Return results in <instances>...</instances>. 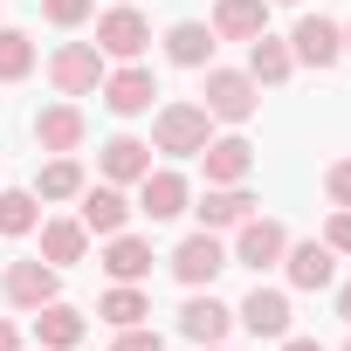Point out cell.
I'll list each match as a JSON object with an SVG mask.
<instances>
[{
	"instance_id": "1",
	"label": "cell",
	"mask_w": 351,
	"mask_h": 351,
	"mask_svg": "<svg viewBox=\"0 0 351 351\" xmlns=\"http://www.w3.org/2000/svg\"><path fill=\"white\" fill-rule=\"evenodd\" d=\"M207 138H214V117L193 97H172L152 110V152H165V158H200Z\"/></svg>"
},
{
	"instance_id": "2",
	"label": "cell",
	"mask_w": 351,
	"mask_h": 351,
	"mask_svg": "<svg viewBox=\"0 0 351 351\" xmlns=\"http://www.w3.org/2000/svg\"><path fill=\"white\" fill-rule=\"evenodd\" d=\"M200 110H207L214 124H248V117L262 110V83H255L248 69L207 62V69H200Z\"/></svg>"
},
{
	"instance_id": "3",
	"label": "cell",
	"mask_w": 351,
	"mask_h": 351,
	"mask_svg": "<svg viewBox=\"0 0 351 351\" xmlns=\"http://www.w3.org/2000/svg\"><path fill=\"white\" fill-rule=\"evenodd\" d=\"M42 69H49L56 97H97V90H104V76H110V62H104V49H97V42H56Z\"/></svg>"
},
{
	"instance_id": "4",
	"label": "cell",
	"mask_w": 351,
	"mask_h": 351,
	"mask_svg": "<svg viewBox=\"0 0 351 351\" xmlns=\"http://www.w3.org/2000/svg\"><path fill=\"white\" fill-rule=\"evenodd\" d=\"M165 269H172V282H180V289H214V282H221V269H234V262H228V241H221V234L193 228L180 248L165 255Z\"/></svg>"
},
{
	"instance_id": "5",
	"label": "cell",
	"mask_w": 351,
	"mask_h": 351,
	"mask_svg": "<svg viewBox=\"0 0 351 351\" xmlns=\"http://www.w3.org/2000/svg\"><path fill=\"white\" fill-rule=\"evenodd\" d=\"M282 248H289V228L276 221V214H248L241 228H234V241H228V262L234 269H282Z\"/></svg>"
},
{
	"instance_id": "6",
	"label": "cell",
	"mask_w": 351,
	"mask_h": 351,
	"mask_svg": "<svg viewBox=\"0 0 351 351\" xmlns=\"http://www.w3.org/2000/svg\"><path fill=\"white\" fill-rule=\"evenodd\" d=\"M0 296H8V310H42V303L62 296V269L42 262V255H21V262L0 269Z\"/></svg>"
},
{
	"instance_id": "7",
	"label": "cell",
	"mask_w": 351,
	"mask_h": 351,
	"mask_svg": "<svg viewBox=\"0 0 351 351\" xmlns=\"http://www.w3.org/2000/svg\"><path fill=\"white\" fill-rule=\"evenodd\" d=\"M97 49H104V62H145V49H152V21L131 8V0H117V8L97 14Z\"/></svg>"
},
{
	"instance_id": "8",
	"label": "cell",
	"mask_w": 351,
	"mask_h": 351,
	"mask_svg": "<svg viewBox=\"0 0 351 351\" xmlns=\"http://www.w3.org/2000/svg\"><path fill=\"white\" fill-rule=\"evenodd\" d=\"M152 97H158V76L145 69V62H110V76H104V90H97V104L110 110V117H152Z\"/></svg>"
},
{
	"instance_id": "9",
	"label": "cell",
	"mask_w": 351,
	"mask_h": 351,
	"mask_svg": "<svg viewBox=\"0 0 351 351\" xmlns=\"http://www.w3.org/2000/svg\"><path fill=\"white\" fill-rule=\"evenodd\" d=\"M289 56H296V69H337L344 62V21H330V14H303L296 28H289Z\"/></svg>"
},
{
	"instance_id": "10",
	"label": "cell",
	"mask_w": 351,
	"mask_h": 351,
	"mask_svg": "<svg viewBox=\"0 0 351 351\" xmlns=\"http://www.w3.org/2000/svg\"><path fill=\"white\" fill-rule=\"evenodd\" d=\"M234 324L248 330V337H289L296 330V303H289V289H269V282H255L241 303H234Z\"/></svg>"
},
{
	"instance_id": "11",
	"label": "cell",
	"mask_w": 351,
	"mask_h": 351,
	"mask_svg": "<svg viewBox=\"0 0 351 351\" xmlns=\"http://www.w3.org/2000/svg\"><path fill=\"white\" fill-rule=\"evenodd\" d=\"M145 221H180L186 207H193V180L180 165H152L145 180H138V200H131Z\"/></svg>"
},
{
	"instance_id": "12",
	"label": "cell",
	"mask_w": 351,
	"mask_h": 351,
	"mask_svg": "<svg viewBox=\"0 0 351 351\" xmlns=\"http://www.w3.org/2000/svg\"><path fill=\"white\" fill-rule=\"evenodd\" d=\"M28 131H35V145H42V152H83V145H90V117H83V104H76V97L42 104V110L28 117Z\"/></svg>"
},
{
	"instance_id": "13",
	"label": "cell",
	"mask_w": 351,
	"mask_h": 351,
	"mask_svg": "<svg viewBox=\"0 0 351 351\" xmlns=\"http://www.w3.org/2000/svg\"><path fill=\"white\" fill-rule=\"evenodd\" d=\"M131 200H124V186H110V180H90L83 193H76V221L90 228V241H110V234H124L131 228Z\"/></svg>"
},
{
	"instance_id": "14",
	"label": "cell",
	"mask_w": 351,
	"mask_h": 351,
	"mask_svg": "<svg viewBox=\"0 0 351 351\" xmlns=\"http://www.w3.org/2000/svg\"><path fill=\"white\" fill-rule=\"evenodd\" d=\"M282 282H289V289H303V296L337 289V255L324 248V234H310V241H289V248H282Z\"/></svg>"
},
{
	"instance_id": "15",
	"label": "cell",
	"mask_w": 351,
	"mask_h": 351,
	"mask_svg": "<svg viewBox=\"0 0 351 351\" xmlns=\"http://www.w3.org/2000/svg\"><path fill=\"white\" fill-rule=\"evenodd\" d=\"M255 207H262V193H255V186L241 180V186H207V193H200V200H193L186 214H193V221H200L207 234H234V228H241V221H248Z\"/></svg>"
},
{
	"instance_id": "16",
	"label": "cell",
	"mask_w": 351,
	"mask_h": 351,
	"mask_svg": "<svg viewBox=\"0 0 351 351\" xmlns=\"http://www.w3.org/2000/svg\"><path fill=\"white\" fill-rule=\"evenodd\" d=\"M228 330H234V303H221L214 289H186V303H180V337H186V344H228Z\"/></svg>"
},
{
	"instance_id": "17",
	"label": "cell",
	"mask_w": 351,
	"mask_h": 351,
	"mask_svg": "<svg viewBox=\"0 0 351 351\" xmlns=\"http://www.w3.org/2000/svg\"><path fill=\"white\" fill-rule=\"evenodd\" d=\"M97 172L110 186H138L145 172H152V138H138V131H110L104 145H97Z\"/></svg>"
},
{
	"instance_id": "18",
	"label": "cell",
	"mask_w": 351,
	"mask_h": 351,
	"mask_svg": "<svg viewBox=\"0 0 351 351\" xmlns=\"http://www.w3.org/2000/svg\"><path fill=\"white\" fill-rule=\"evenodd\" d=\"M200 165H207V186H241V180H255V145L241 138V131H214L207 138V152H200Z\"/></svg>"
},
{
	"instance_id": "19",
	"label": "cell",
	"mask_w": 351,
	"mask_h": 351,
	"mask_svg": "<svg viewBox=\"0 0 351 351\" xmlns=\"http://www.w3.org/2000/svg\"><path fill=\"white\" fill-rule=\"evenodd\" d=\"M152 262H158V255H152V241H145V234H131V228H124V234H110V241H104V255H97V269H104L110 282H152Z\"/></svg>"
},
{
	"instance_id": "20",
	"label": "cell",
	"mask_w": 351,
	"mask_h": 351,
	"mask_svg": "<svg viewBox=\"0 0 351 351\" xmlns=\"http://www.w3.org/2000/svg\"><path fill=\"white\" fill-rule=\"evenodd\" d=\"M28 317H35V344H42V351H76V344L90 337V317H83L76 303H62V296L42 303V310H28Z\"/></svg>"
},
{
	"instance_id": "21",
	"label": "cell",
	"mask_w": 351,
	"mask_h": 351,
	"mask_svg": "<svg viewBox=\"0 0 351 351\" xmlns=\"http://www.w3.org/2000/svg\"><path fill=\"white\" fill-rule=\"evenodd\" d=\"M158 49H165V62H172V69H207V62H214V49H221V35H214L207 21H172V28L158 35Z\"/></svg>"
},
{
	"instance_id": "22",
	"label": "cell",
	"mask_w": 351,
	"mask_h": 351,
	"mask_svg": "<svg viewBox=\"0 0 351 351\" xmlns=\"http://www.w3.org/2000/svg\"><path fill=\"white\" fill-rule=\"evenodd\" d=\"M42 262H56V269H76L83 255H90V228L76 221V214H42Z\"/></svg>"
},
{
	"instance_id": "23",
	"label": "cell",
	"mask_w": 351,
	"mask_h": 351,
	"mask_svg": "<svg viewBox=\"0 0 351 351\" xmlns=\"http://www.w3.org/2000/svg\"><path fill=\"white\" fill-rule=\"evenodd\" d=\"M241 69H248V76H255L262 90H282V83L296 76V56H289V35H269V28H262V35L248 42V62H241Z\"/></svg>"
},
{
	"instance_id": "24",
	"label": "cell",
	"mask_w": 351,
	"mask_h": 351,
	"mask_svg": "<svg viewBox=\"0 0 351 351\" xmlns=\"http://www.w3.org/2000/svg\"><path fill=\"white\" fill-rule=\"evenodd\" d=\"M97 324H110V330L152 324V289H145V282H110V289L97 296Z\"/></svg>"
},
{
	"instance_id": "25",
	"label": "cell",
	"mask_w": 351,
	"mask_h": 351,
	"mask_svg": "<svg viewBox=\"0 0 351 351\" xmlns=\"http://www.w3.org/2000/svg\"><path fill=\"white\" fill-rule=\"evenodd\" d=\"M207 28H214L221 42H255V35L269 28V0H214Z\"/></svg>"
},
{
	"instance_id": "26",
	"label": "cell",
	"mask_w": 351,
	"mask_h": 351,
	"mask_svg": "<svg viewBox=\"0 0 351 351\" xmlns=\"http://www.w3.org/2000/svg\"><path fill=\"white\" fill-rule=\"evenodd\" d=\"M90 186V172L76 152H49V165H35V200H76Z\"/></svg>"
},
{
	"instance_id": "27",
	"label": "cell",
	"mask_w": 351,
	"mask_h": 351,
	"mask_svg": "<svg viewBox=\"0 0 351 351\" xmlns=\"http://www.w3.org/2000/svg\"><path fill=\"white\" fill-rule=\"evenodd\" d=\"M35 228H42L35 186H0V241H28Z\"/></svg>"
},
{
	"instance_id": "28",
	"label": "cell",
	"mask_w": 351,
	"mask_h": 351,
	"mask_svg": "<svg viewBox=\"0 0 351 351\" xmlns=\"http://www.w3.org/2000/svg\"><path fill=\"white\" fill-rule=\"evenodd\" d=\"M35 62H42L35 35H28V28H8V21H0V83H28V76H35Z\"/></svg>"
},
{
	"instance_id": "29",
	"label": "cell",
	"mask_w": 351,
	"mask_h": 351,
	"mask_svg": "<svg viewBox=\"0 0 351 351\" xmlns=\"http://www.w3.org/2000/svg\"><path fill=\"white\" fill-rule=\"evenodd\" d=\"M90 14H97V0H42V21H49V28H62V35H76Z\"/></svg>"
},
{
	"instance_id": "30",
	"label": "cell",
	"mask_w": 351,
	"mask_h": 351,
	"mask_svg": "<svg viewBox=\"0 0 351 351\" xmlns=\"http://www.w3.org/2000/svg\"><path fill=\"white\" fill-rule=\"evenodd\" d=\"M110 351H165V330H152V324H131V330H110Z\"/></svg>"
},
{
	"instance_id": "31",
	"label": "cell",
	"mask_w": 351,
	"mask_h": 351,
	"mask_svg": "<svg viewBox=\"0 0 351 351\" xmlns=\"http://www.w3.org/2000/svg\"><path fill=\"white\" fill-rule=\"evenodd\" d=\"M324 200L330 207H351V158H330L324 165Z\"/></svg>"
},
{
	"instance_id": "32",
	"label": "cell",
	"mask_w": 351,
	"mask_h": 351,
	"mask_svg": "<svg viewBox=\"0 0 351 351\" xmlns=\"http://www.w3.org/2000/svg\"><path fill=\"white\" fill-rule=\"evenodd\" d=\"M324 248H330V255H351V207H330V221H324Z\"/></svg>"
},
{
	"instance_id": "33",
	"label": "cell",
	"mask_w": 351,
	"mask_h": 351,
	"mask_svg": "<svg viewBox=\"0 0 351 351\" xmlns=\"http://www.w3.org/2000/svg\"><path fill=\"white\" fill-rule=\"evenodd\" d=\"M276 351H324V344H317V337H296V330H289V337H276Z\"/></svg>"
},
{
	"instance_id": "34",
	"label": "cell",
	"mask_w": 351,
	"mask_h": 351,
	"mask_svg": "<svg viewBox=\"0 0 351 351\" xmlns=\"http://www.w3.org/2000/svg\"><path fill=\"white\" fill-rule=\"evenodd\" d=\"M0 351H21V330H14V317H0Z\"/></svg>"
},
{
	"instance_id": "35",
	"label": "cell",
	"mask_w": 351,
	"mask_h": 351,
	"mask_svg": "<svg viewBox=\"0 0 351 351\" xmlns=\"http://www.w3.org/2000/svg\"><path fill=\"white\" fill-rule=\"evenodd\" d=\"M330 310H337V317L351 324V282H344V289H330Z\"/></svg>"
},
{
	"instance_id": "36",
	"label": "cell",
	"mask_w": 351,
	"mask_h": 351,
	"mask_svg": "<svg viewBox=\"0 0 351 351\" xmlns=\"http://www.w3.org/2000/svg\"><path fill=\"white\" fill-rule=\"evenodd\" d=\"M269 8H303V0H269Z\"/></svg>"
},
{
	"instance_id": "37",
	"label": "cell",
	"mask_w": 351,
	"mask_h": 351,
	"mask_svg": "<svg viewBox=\"0 0 351 351\" xmlns=\"http://www.w3.org/2000/svg\"><path fill=\"white\" fill-rule=\"evenodd\" d=\"M344 56H351V21H344Z\"/></svg>"
},
{
	"instance_id": "38",
	"label": "cell",
	"mask_w": 351,
	"mask_h": 351,
	"mask_svg": "<svg viewBox=\"0 0 351 351\" xmlns=\"http://www.w3.org/2000/svg\"><path fill=\"white\" fill-rule=\"evenodd\" d=\"M200 351H228V344H200Z\"/></svg>"
},
{
	"instance_id": "39",
	"label": "cell",
	"mask_w": 351,
	"mask_h": 351,
	"mask_svg": "<svg viewBox=\"0 0 351 351\" xmlns=\"http://www.w3.org/2000/svg\"><path fill=\"white\" fill-rule=\"evenodd\" d=\"M344 351H351V337H344Z\"/></svg>"
},
{
	"instance_id": "40",
	"label": "cell",
	"mask_w": 351,
	"mask_h": 351,
	"mask_svg": "<svg viewBox=\"0 0 351 351\" xmlns=\"http://www.w3.org/2000/svg\"><path fill=\"white\" fill-rule=\"evenodd\" d=\"M131 8H138V0H131Z\"/></svg>"
},
{
	"instance_id": "41",
	"label": "cell",
	"mask_w": 351,
	"mask_h": 351,
	"mask_svg": "<svg viewBox=\"0 0 351 351\" xmlns=\"http://www.w3.org/2000/svg\"><path fill=\"white\" fill-rule=\"evenodd\" d=\"M35 351H42V344H35Z\"/></svg>"
}]
</instances>
